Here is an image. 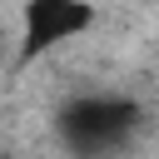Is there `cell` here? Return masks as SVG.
Segmentation results:
<instances>
[{"label":"cell","instance_id":"cell-1","mask_svg":"<svg viewBox=\"0 0 159 159\" xmlns=\"http://www.w3.org/2000/svg\"><path fill=\"white\" fill-rule=\"evenodd\" d=\"M94 25L89 0H25L20 10V65L60 50L65 40H80Z\"/></svg>","mask_w":159,"mask_h":159},{"label":"cell","instance_id":"cell-2","mask_svg":"<svg viewBox=\"0 0 159 159\" xmlns=\"http://www.w3.org/2000/svg\"><path fill=\"white\" fill-rule=\"evenodd\" d=\"M139 124V109L129 99H114V94H89V99H75L65 114H60V129L75 149L84 154H99V149H114L119 139H129Z\"/></svg>","mask_w":159,"mask_h":159}]
</instances>
